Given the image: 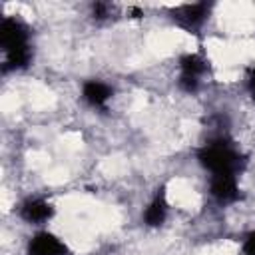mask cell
Listing matches in <instances>:
<instances>
[{
  "label": "cell",
  "mask_w": 255,
  "mask_h": 255,
  "mask_svg": "<svg viewBox=\"0 0 255 255\" xmlns=\"http://www.w3.org/2000/svg\"><path fill=\"white\" fill-rule=\"evenodd\" d=\"M34 60L32 32L30 26L14 16L6 14L0 18V66L2 74L24 72Z\"/></svg>",
  "instance_id": "6da1fadb"
},
{
  "label": "cell",
  "mask_w": 255,
  "mask_h": 255,
  "mask_svg": "<svg viewBox=\"0 0 255 255\" xmlns=\"http://www.w3.org/2000/svg\"><path fill=\"white\" fill-rule=\"evenodd\" d=\"M199 167L209 175H241L247 165V155L227 135H213L195 151Z\"/></svg>",
  "instance_id": "7a4b0ae2"
},
{
  "label": "cell",
  "mask_w": 255,
  "mask_h": 255,
  "mask_svg": "<svg viewBox=\"0 0 255 255\" xmlns=\"http://www.w3.org/2000/svg\"><path fill=\"white\" fill-rule=\"evenodd\" d=\"M209 74V62L199 52H185L177 60V88L183 94H197Z\"/></svg>",
  "instance_id": "3957f363"
},
{
  "label": "cell",
  "mask_w": 255,
  "mask_h": 255,
  "mask_svg": "<svg viewBox=\"0 0 255 255\" xmlns=\"http://www.w3.org/2000/svg\"><path fill=\"white\" fill-rule=\"evenodd\" d=\"M16 215L26 225H30L34 229H42L54 219L56 205L46 195H26L16 205Z\"/></svg>",
  "instance_id": "277c9868"
},
{
  "label": "cell",
  "mask_w": 255,
  "mask_h": 255,
  "mask_svg": "<svg viewBox=\"0 0 255 255\" xmlns=\"http://www.w3.org/2000/svg\"><path fill=\"white\" fill-rule=\"evenodd\" d=\"M211 4L207 2H193V4H179L171 8V20L175 26L189 34H197L209 20L211 16Z\"/></svg>",
  "instance_id": "5b68a950"
},
{
  "label": "cell",
  "mask_w": 255,
  "mask_h": 255,
  "mask_svg": "<svg viewBox=\"0 0 255 255\" xmlns=\"http://www.w3.org/2000/svg\"><path fill=\"white\" fill-rule=\"evenodd\" d=\"M24 255H70V245L52 229L42 227L34 229V233L28 237Z\"/></svg>",
  "instance_id": "8992f818"
},
{
  "label": "cell",
  "mask_w": 255,
  "mask_h": 255,
  "mask_svg": "<svg viewBox=\"0 0 255 255\" xmlns=\"http://www.w3.org/2000/svg\"><path fill=\"white\" fill-rule=\"evenodd\" d=\"M207 193L221 207H231V205L239 203L243 197L237 175H209L207 177Z\"/></svg>",
  "instance_id": "52a82bcc"
},
{
  "label": "cell",
  "mask_w": 255,
  "mask_h": 255,
  "mask_svg": "<svg viewBox=\"0 0 255 255\" xmlns=\"http://www.w3.org/2000/svg\"><path fill=\"white\" fill-rule=\"evenodd\" d=\"M80 98H82V102L90 110L106 112L108 106H110V102H112V98H114V88L108 82H104V80L90 78V80H84L82 82Z\"/></svg>",
  "instance_id": "ba28073f"
},
{
  "label": "cell",
  "mask_w": 255,
  "mask_h": 255,
  "mask_svg": "<svg viewBox=\"0 0 255 255\" xmlns=\"http://www.w3.org/2000/svg\"><path fill=\"white\" fill-rule=\"evenodd\" d=\"M167 215H169V199H167L165 185H161L145 203L141 211V223L147 229H159L167 221Z\"/></svg>",
  "instance_id": "9c48e42d"
},
{
  "label": "cell",
  "mask_w": 255,
  "mask_h": 255,
  "mask_svg": "<svg viewBox=\"0 0 255 255\" xmlns=\"http://www.w3.org/2000/svg\"><path fill=\"white\" fill-rule=\"evenodd\" d=\"M241 255H255V229L247 231L241 237V245H239Z\"/></svg>",
  "instance_id": "30bf717a"
},
{
  "label": "cell",
  "mask_w": 255,
  "mask_h": 255,
  "mask_svg": "<svg viewBox=\"0 0 255 255\" xmlns=\"http://www.w3.org/2000/svg\"><path fill=\"white\" fill-rule=\"evenodd\" d=\"M112 12H114V6L108 4V2H96V4H92V16L96 20H106V18H110Z\"/></svg>",
  "instance_id": "8fae6325"
},
{
  "label": "cell",
  "mask_w": 255,
  "mask_h": 255,
  "mask_svg": "<svg viewBox=\"0 0 255 255\" xmlns=\"http://www.w3.org/2000/svg\"><path fill=\"white\" fill-rule=\"evenodd\" d=\"M245 88H247L249 98H251L253 104H255V66L249 70V74H247V78H245Z\"/></svg>",
  "instance_id": "7c38bea8"
}]
</instances>
